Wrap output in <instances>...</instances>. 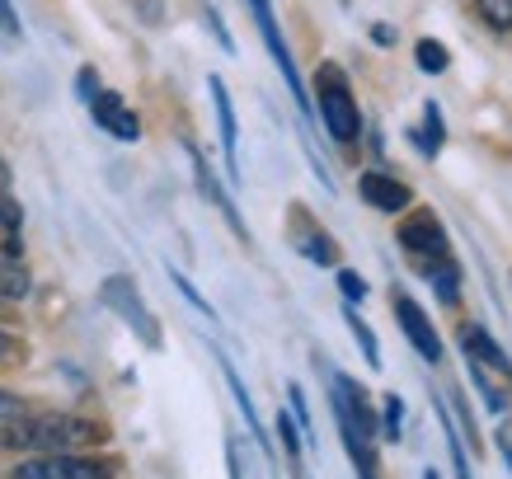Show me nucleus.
<instances>
[{"label":"nucleus","mask_w":512,"mask_h":479,"mask_svg":"<svg viewBox=\"0 0 512 479\" xmlns=\"http://www.w3.org/2000/svg\"><path fill=\"white\" fill-rule=\"evenodd\" d=\"M188 155H193V174H198V188H202V198H207V202H217V207H221V217H226V221H231V226H235V231L245 235V221H240V212H235V202L226 198V193H221L217 174H212V170H207V165H202V155L193 151V146H188Z\"/></svg>","instance_id":"13"},{"label":"nucleus","mask_w":512,"mask_h":479,"mask_svg":"<svg viewBox=\"0 0 512 479\" xmlns=\"http://www.w3.org/2000/svg\"><path fill=\"white\" fill-rule=\"evenodd\" d=\"M498 451H503V461L512 465V428H498Z\"/></svg>","instance_id":"29"},{"label":"nucleus","mask_w":512,"mask_h":479,"mask_svg":"<svg viewBox=\"0 0 512 479\" xmlns=\"http://www.w3.org/2000/svg\"><path fill=\"white\" fill-rule=\"evenodd\" d=\"M423 479H442V475H437V470H423Z\"/></svg>","instance_id":"32"},{"label":"nucleus","mask_w":512,"mask_h":479,"mask_svg":"<svg viewBox=\"0 0 512 479\" xmlns=\"http://www.w3.org/2000/svg\"><path fill=\"white\" fill-rule=\"evenodd\" d=\"M278 442L287 447V456H292V461H301V451H306V437H301V428H296L292 414H278Z\"/></svg>","instance_id":"22"},{"label":"nucleus","mask_w":512,"mask_h":479,"mask_svg":"<svg viewBox=\"0 0 512 479\" xmlns=\"http://www.w3.org/2000/svg\"><path fill=\"white\" fill-rule=\"evenodd\" d=\"M221 371H226V386H231V395H235V404H240V414H245V423H249V433H254V442H259V447H268L264 423H259V414H254V400H249L245 381H240V371H235L226 357H221Z\"/></svg>","instance_id":"15"},{"label":"nucleus","mask_w":512,"mask_h":479,"mask_svg":"<svg viewBox=\"0 0 512 479\" xmlns=\"http://www.w3.org/2000/svg\"><path fill=\"white\" fill-rule=\"evenodd\" d=\"M113 461L85 456V451H47V456H29L10 470V479H113Z\"/></svg>","instance_id":"4"},{"label":"nucleus","mask_w":512,"mask_h":479,"mask_svg":"<svg viewBox=\"0 0 512 479\" xmlns=\"http://www.w3.org/2000/svg\"><path fill=\"white\" fill-rule=\"evenodd\" d=\"M104 442V428L76 414H29L19 409L15 418H0V451H29V456H47V451H85Z\"/></svg>","instance_id":"1"},{"label":"nucleus","mask_w":512,"mask_h":479,"mask_svg":"<svg viewBox=\"0 0 512 479\" xmlns=\"http://www.w3.org/2000/svg\"><path fill=\"white\" fill-rule=\"evenodd\" d=\"M343 5H348V0H343Z\"/></svg>","instance_id":"33"},{"label":"nucleus","mask_w":512,"mask_h":479,"mask_svg":"<svg viewBox=\"0 0 512 479\" xmlns=\"http://www.w3.org/2000/svg\"><path fill=\"white\" fill-rule=\"evenodd\" d=\"M372 38H376V43H381V47H390V43H395V33H390V24H372Z\"/></svg>","instance_id":"30"},{"label":"nucleus","mask_w":512,"mask_h":479,"mask_svg":"<svg viewBox=\"0 0 512 479\" xmlns=\"http://www.w3.org/2000/svg\"><path fill=\"white\" fill-rule=\"evenodd\" d=\"M400 245L414 254V259H442L451 254L447 249V231H442V221L433 212H414V217L400 226Z\"/></svg>","instance_id":"8"},{"label":"nucleus","mask_w":512,"mask_h":479,"mask_svg":"<svg viewBox=\"0 0 512 479\" xmlns=\"http://www.w3.org/2000/svg\"><path fill=\"white\" fill-rule=\"evenodd\" d=\"M315 104H320V123L339 146H357L362 137V113H357L353 85L334 62H325L315 71Z\"/></svg>","instance_id":"3"},{"label":"nucleus","mask_w":512,"mask_h":479,"mask_svg":"<svg viewBox=\"0 0 512 479\" xmlns=\"http://www.w3.org/2000/svg\"><path fill=\"white\" fill-rule=\"evenodd\" d=\"M301 254H306L311 263H320V268H334V263H339V245H334L325 231L306 235V240H301Z\"/></svg>","instance_id":"18"},{"label":"nucleus","mask_w":512,"mask_h":479,"mask_svg":"<svg viewBox=\"0 0 512 479\" xmlns=\"http://www.w3.org/2000/svg\"><path fill=\"white\" fill-rule=\"evenodd\" d=\"M19 409H24V400H19V395H10V390H0V418H15Z\"/></svg>","instance_id":"28"},{"label":"nucleus","mask_w":512,"mask_h":479,"mask_svg":"<svg viewBox=\"0 0 512 479\" xmlns=\"http://www.w3.org/2000/svg\"><path fill=\"white\" fill-rule=\"evenodd\" d=\"M249 10H254V24H259V33H264V47L273 52V62H278L292 99L301 104V113H311V104H306V85H301V76H296L292 52H287V43H282V33H278V19H273V5H268V0H249Z\"/></svg>","instance_id":"6"},{"label":"nucleus","mask_w":512,"mask_h":479,"mask_svg":"<svg viewBox=\"0 0 512 479\" xmlns=\"http://www.w3.org/2000/svg\"><path fill=\"white\" fill-rule=\"evenodd\" d=\"M423 123H428V141H423V151L437 155V151H442V141H447V127H442V109H437V104H428Z\"/></svg>","instance_id":"23"},{"label":"nucleus","mask_w":512,"mask_h":479,"mask_svg":"<svg viewBox=\"0 0 512 479\" xmlns=\"http://www.w3.org/2000/svg\"><path fill=\"white\" fill-rule=\"evenodd\" d=\"M357 193H362V202L367 207H376V212H404L409 202H414V193L400 184V179H390V174H381V170H367L362 179H357Z\"/></svg>","instance_id":"10"},{"label":"nucleus","mask_w":512,"mask_h":479,"mask_svg":"<svg viewBox=\"0 0 512 479\" xmlns=\"http://www.w3.org/2000/svg\"><path fill=\"white\" fill-rule=\"evenodd\" d=\"M90 118L104 127L109 137H118V141H137L141 137L137 113L127 109V104L113 90H99V94H94V99H90Z\"/></svg>","instance_id":"9"},{"label":"nucleus","mask_w":512,"mask_h":479,"mask_svg":"<svg viewBox=\"0 0 512 479\" xmlns=\"http://www.w3.org/2000/svg\"><path fill=\"white\" fill-rule=\"evenodd\" d=\"M329 395H334V423H339V437L348 456H353L357 475L362 479H376V433H381V423H376V409L367 404V390L339 376V371H329Z\"/></svg>","instance_id":"2"},{"label":"nucleus","mask_w":512,"mask_h":479,"mask_svg":"<svg viewBox=\"0 0 512 479\" xmlns=\"http://www.w3.org/2000/svg\"><path fill=\"white\" fill-rule=\"evenodd\" d=\"M428 278H433L437 296H442V306H456V296H461V273H456L451 254H442V259L428 263Z\"/></svg>","instance_id":"16"},{"label":"nucleus","mask_w":512,"mask_h":479,"mask_svg":"<svg viewBox=\"0 0 512 479\" xmlns=\"http://www.w3.org/2000/svg\"><path fill=\"white\" fill-rule=\"evenodd\" d=\"M212 90V104H217V123H221V151H226V170H231V184H240V127H235V109L231 94H226V80L212 76L207 80Z\"/></svg>","instance_id":"11"},{"label":"nucleus","mask_w":512,"mask_h":479,"mask_svg":"<svg viewBox=\"0 0 512 479\" xmlns=\"http://www.w3.org/2000/svg\"><path fill=\"white\" fill-rule=\"evenodd\" d=\"M29 268L10 254V249H0V301H24L29 296Z\"/></svg>","instance_id":"14"},{"label":"nucleus","mask_w":512,"mask_h":479,"mask_svg":"<svg viewBox=\"0 0 512 479\" xmlns=\"http://www.w3.org/2000/svg\"><path fill=\"white\" fill-rule=\"evenodd\" d=\"M339 292L348 296V301H367V282L357 278L353 268H339Z\"/></svg>","instance_id":"25"},{"label":"nucleus","mask_w":512,"mask_h":479,"mask_svg":"<svg viewBox=\"0 0 512 479\" xmlns=\"http://www.w3.org/2000/svg\"><path fill=\"white\" fill-rule=\"evenodd\" d=\"M76 94L85 99V104H90L94 94H99V80H94V71H80V76H76Z\"/></svg>","instance_id":"27"},{"label":"nucleus","mask_w":512,"mask_h":479,"mask_svg":"<svg viewBox=\"0 0 512 479\" xmlns=\"http://www.w3.org/2000/svg\"><path fill=\"white\" fill-rule=\"evenodd\" d=\"M400 428H404V400L386 395L381 400V433H386V442H400Z\"/></svg>","instance_id":"21"},{"label":"nucleus","mask_w":512,"mask_h":479,"mask_svg":"<svg viewBox=\"0 0 512 479\" xmlns=\"http://www.w3.org/2000/svg\"><path fill=\"white\" fill-rule=\"evenodd\" d=\"M414 62H419L423 76H442L451 66V52L442 43H433V38H419V47H414Z\"/></svg>","instance_id":"17"},{"label":"nucleus","mask_w":512,"mask_h":479,"mask_svg":"<svg viewBox=\"0 0 512 479\" xmlns=\"http://www.w3.org/2000/svg\"><path fill=\"white\" fill-rule=\"evenodd\" d=\"M475 10H480V19L489 29H498V33L512 29V0H475Z\"/></svg>","instance_id":"20"},{"label":"nucleus","mask_w":512,"mask_h":479,"mask_svg":"<svg viewBox=\"0 0 512 479\" xmlns=\"http://www.w3.org/2000/svg\"><path fill=\"white\" fill-rule=\"evenodd\" d=\"M170 282H174V287H179V292H184V301H188V306H193V310H202L207 320H217V310H212V306H207V301H202V296H198V287H193V282H188L184 273H170Z\"/></svg>","instance_id":"24"},{"label":"nucleus","mask_w":512,"mask_h":479,"mask_svg":"<svg viewBox=\"0 0 512 479\" xmlns=\"http://www.w3.org/2000/svg\"><path fill=\"white\" fill-rule=\"evenodd\" d=\"M395 306V320H400V329H404V339L414 343V353L423 357V362H442V339H437V329H433V320H428V310L414 301V296H395L390 301Z\"/></svg>","instance_id":"7"},{"label":"nucleus","mask_w":512,"mask_h":479,"mask_svg":"<svg viewBox=\"0 0 512 479\" xmlns=\"http://www.w3.org/2000/svg\"><path fill=\"white\" fill-rule=\"evenodd\" d=\"M99 301L123 320L132 334H137L146 348H160V325H156V315L146 310V301H141L137 292V282L123 278V273H113V278H104V287H99Z\"/></svg>","instance_id":"5"},{"label":"nucleus","mask_w":512,"mask_h":479,"mask_svg":"<svg viewBox=\"0 0 512 479\" xmlns=\"http://www.w3.org/2000/svg\"><path fill=\"white\" fill-rule=\"evenodd\" d=\"M343 320H348V329H353L357 348H362V357H367V367H381V348H376V334L367 320H357V310H343Z\"/></svg>","instance_id":"19"},{"label":"nucleus","mask_w":512,"mask_h":479,"mask_svg":"<svg viewBox=\"0 0 512 479\" xmlns=\"http://www.w3.org/2000/svg\"><path fill=\"white\" fill-rule=\"evenodd\" d=\"M0 24H5V33H10V38H19V15H15V5H10V0H0Z\"/></svg>","instance_id":"26"},{"label":"nucleus","mask_w":512,"mask_h":479,"mask_svg":"<svg viewBox=\"0 0 512 479\" xmlns=\"http://www.w3.org/2000/svg\"><path fill=\"white\" fill-rule=\"evenodd\" d=\"M461 348H466L470 362H480L484 371H498V376H512V357L489 339L484 325H461Z\"/></svg>","instance_id":"12"},{"label":"nucleus","mask_w":512,"mask_h":479,"mask_svg":"<svg viewBox=\"0 0 512 479\" xmlns=\"http://www.w3.org/2000/svg\"><path fill=\"white\" fill-rule=\"evenodd\" d=\"M5 357H15V339H10V334L0 329V362H5Z\"/></svg>","instance_id":"31"}]
</instances>
